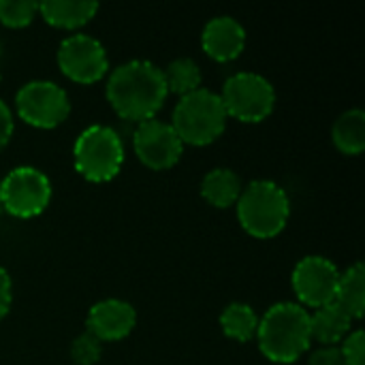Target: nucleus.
Segmentation results:
<instances>
[{
	"label": "nucleus",
	"instance_id": "1",
	"mask_svg": "<svg viewBox=\"0 0 365 365\" xmlns=\"http://www.w3.org/2000/svg\"><path fill=\"white\" fill-rule=\"evenodd\" d=\"M105 94L122 120L139 124L156 118L169 96V90L163 68H158L154 62L128 60L109 73Z\"/></svg>",
	"mask_w": 365,
	"mask_h": 365
},
{
	"label": "nucleus",
	"instance_id": "2",
	"mask_svg": "<svg viewBox=\"0 0 365 365\" xmlns=\"http://www.w3.org/2000/svg\"><path fill=\"white\" fill-rule=\"evenodd\" d=\"M257 342L272 364H295L310 349V312L297 302H280L259 319Z\"/></svg>",
	"mask_w": 365,
	"mask_h": 365
},
{
	"label": "nucleus",
	"instance_id": "3",
	"mask_svg": "<svg viewBox=\"0 0 365 365\" xmlns=\"http://www.w3.org/2000/svg\"><path fill=\"white\" fill-rule=\"evenodd\" d=\"M235 207L242 229L257 240L276 237L287 227L291 216L289 195L272 180L250 182L242 190Z\"/></svg>",
	"mask_w": 365,
	"mask_h": 365
},
{
	"label": "nucleus",
	"instance_id": "4",
	"mask_svg": "<svg viewBox=\"0 0 365 365\" xmlns=\"http://www.w3.org/2000/svg\"><path fill=\"white\" fill-rule=\"evenodd\" d=\"M227 111L216 92L207 88H199L186 96H180L171 126L188 145H210L214 143L227 128Z\"/></svg>",
	"mask_w": 365,
	"mask_h": 365
},
{
	"label": "nucleus",
	"instance_id": "5",
	"mask_svg": "<svg viewBox=\"0 0 365 365\" xmlns=\"http://www.w3.org/2000/svg\"><path fill=\"white\" fill-rule=\"evenodd\" d=\"M77 173L94 184L111 182L124 165V145L120 135L105 124H92L79 133L73 145Z\"/></svg>",
	"mask_w": 365,
	"mask_h": 365
},
{
	"label": "nucleus",
	"instance_id": "6",
	"mask_svg": "<svg viewBox=\"0 0 365 365\" xmlns=\"http://www.w3.org/2000/svg\"><path fill=\"white\" fill-rule=\"evenodd\" d=\"M227 118L246 124H259L267 120L276 105V90L272 81L259 73L242 71L231 75L218 92Z\"/></svg>",
	"mask_w": 365,
	"mask_h": 365
},
{
	"label": "nucleus",
	"instance_id": "7",
	"mask_svg": "<svg viewBox=\"0 0 365 365\" xmlns=\"http://www.w3.org/2000/svg\"><path fill=\"white\" fill-rule=\"evenodd\" d=\"M51 201V182L49 178L30 165L11 169L0 182V203L15 218H34L41 216Z\"/></svg>",
	"mask_w": 365,
	"mask_h": 365
},
{
	"label": "nucleus",
	"instance_id": "8",
	"mask_svg": "<svg viewBox=\"0 0 365 365\" xmlns=\"http://www.w3.org/2000/svg\"><path fill=\"white\" fill-rule=\"evenodd\" d=\"M17 115L36 128H56L71 113V101L64 88L49 79L24 83L15 94Z\"/></svg>",
	"mask_w": 365,
	"mask_h": 365
},
{
	"label": "nucleus",
	"instance_id": "9",
	"mask_svg": "<svg viewBox=\"0 0 365 365\" xmlns=\"http://www.w3.org/2000/svg\"><path fill=\"white\" fill-rule=\"evenodd\" d=\"M58 66L75 83H96L109 73V58L103 43L90 34L75 32L58 47Z\"/></svg>",
	"mask_w": 365,
	"mask_h": 365
},
{
	"label": "nucleus",
	"instance_id": "10",
	"mask_svg": "<svg viewBox=\"0 0 365 365\" xmlns=\"http://www.w3.org/2000/svg\"><path fill=\"white\" fill-rule=\"evenodd\" d=\"M340 272L338 267L321 257V255H308L304 257L293 274H291V284L297 295V304L308 308H321L327 306L336 299V289H338Z\"/></svg>",
	"mask_w": 365,
	"mask_h": 365
},
{
	"label": "nucleus",
	"instance_id": "11",
	"mask_svg": "<svg viewBox=\"0 0 365 365\" xmlns=\"http://www.w3.org/2000/svg\"><path fill=\"white\" fill-rule=\"evenodd\" d=\"M133 150L148 169L167 171L182 158L184 143L169 122L152 118L137 124L133 133Z\"/></svg>",
	"mask_w": 365,
	"mask_h": 365
},
{
	"label": "nucleus",
	"instance_id": "12",
	"mask_svg": "<svg viewBox=\"0 0 365 365\" xmlns=\"http://www.w3.org/2000/svg\"><path fill=\"white\" fill-rule=\"evenodd\" d=\"M137 325L135 308L124 299H103L96 302L86 319V331L101 342H120Z\"/></svg>",
	"mask_w": 365,
	"mask_h": 365
},
{
	"label": "nucleus",
	"instance_id": "13",
	"mask_svg": "<svg viewBox=\"0 0 365 365\" xmlns=\"http://www.w3.org/2000/svg\"><path fill=\"white\" fill-rule=\"evenodd\" d=\"M201 47L212 60L231 62L246 47V28L231 15H218L205 24L201 32Z\"/></svg>",
	"mask_w": 365,
	"mask_h": 365
},
{
	"label": "nucleus",
	"instance_id": "14",
	"mask_svg": "<svg viewBox=\"0 0 365 365\" xmlns=\"http://www.w3.org/2000/svg\"><path fill=\"white\" fill-rule=\"evenodd\" d=\"M353 323L351 314L331 302L310 314V338L321 346H340V342L353 331Z\"/></svg>",
	"mask_w": 365,
	"mask_h": 365
},
{
	"label": "nucleus",
	"instance_id": "15",
	"mask_svg": "<svg viewBox=\"0 0 365 365\" xmlns=\"http://www.w3.org/2000/svg\"><path fill=\"white\" fill-rule=\"evenodd\" d=\"M41 17L56 28L77 30L92 21L98 13L96 0H45L38 2Z\"/></svg>",
	"mask_w": 365,
	"mask_h": 365
},
{
	"label": "nucleus",
	"instance_id": "16",
	"mask_svg": "<svg viewBox=\"0 0 365 365\" xmlns=\"http://www.w3.org/2000/svg\"><path fill=\"white\" fill-rule=\"evenodd\" d=\"M242 190H244V186H242L240 175L233 169H227V167L212 169L201 180L203 199L210 205L218 207V210H227V207L235 205Z\"/></svg>",
	"mask_w": 365,
	"mask_h": 365
},
{
	"label": "nucleus",
	"instance_id": "17",
	"mask_svg": "<svg viewBox=\"0 0 365 365\" xmlns=\"http://www.w3.org/2000/svg\"><path fill=\"white\" fill-rule=\"evenodd\" d=\"M331 139L346 156H359L365 150V111L349 109L334 122Z\"/></svg>",
	"mask_w": 365,
	"mask_h": 365
},
{
	"label": "nucleus",
	"instance_id": "18",
	"mask_svg": "<svg viewBox=\"0 0 365 365\" xmlns=\"http://www.w3.org/2000/svg\"><path fill=\"white\" fill-rule=\"evenodd\" d=\"M340 308H344L353 321H359L365 310V267L364 263L351 265L346 272L340 274L336 299Z\"/></svg>",
	"mask_w": 365,
	"mask_h": 365
},
{
	"label": "nucleus",
	"instance_id": "19",
	"mask_svg": "<svg viewBox=\"0 0 365 365\" xmlns=\"http://www.w3.org/2000/svg\"><path fill=\"white\" fill-rule=\"evenodd\" d=\"M220 329L227 338H231L235 342H250L257 338L259 317L252 310V306L233 302L220 314Z\"/></svg>",
	"mask_w": 365,
	"mask_h": 365
},
{
	"label": "nucleus",
	"instance_id": "20",
	"mask_svg": "<svg viewBox=\"0 0 365 365\" xmlns=\"http://www.w3.org/2000/svg\"><path fill=\"white\" fill-rule=\"evenodd\" d=\"M163 77H165L169 94H178V96H186V94L199 90L201 81H203L201 68L192 58L171 60L167 64V68H163Z\"/></svg>",
	"mask_w": 365,
	"mask_h": 365
},
{
	"label": "nucleus",
	"instance_id": "21",
	"mask_svg": "<svg viewBox=\"0 0 365 365\" xmlns=\"http://www.w3.org/2000/svg\"><path fill=\"white\" fill-rule=\"evenodd\" d=\"M38 13V2L32 0H0V24L6 28H24Z\"/></svg>",
	"mask_w": 365,
	"mask_h": 365
},
{
	"label": "nucleus",
	"instance_id": "22",
	"mask_svg": "<svg viewBox=\"0 0 365 365\" xmlns=\"http://www.w3.org/2000/svg\"><path fill=\"white\" fill-rule=\"evenodd\" d=\"M103 357V342L83 331L71 342V359L77 365H96Z\"/></svg>",
	"mask_w": 365,
	"mask_h": 365
},
{
	"label": "nucleus",
	"instance_id": "23",
	"mask_svg": "<svg viewBox=\"0 0 365 365\" xmlns=\"http://www.w3.org/2000/svg\"><path fill=\"white\" fill-rule=\"evenodd\" d=\"M340 353L344 365H365V334L361 329H353L342 342Z\"/></svg>",
	"mask_w": 365,
	"mask_h": 365
},
{
	"label": "nucleus",
	"instance_id": "24",
	"mask_svg": "<svg viewBox=\"0 0 365 365\" xmlns=\"http://www.w3.org/2000/svg\"><path fill=\"white\" fill-rule=\"evenodd\" d=\"M308 365H344L340 346H319L310 353Z\"/></svg>",
	"mask_w": 365,
	"mask_h": 365
},
{
	"label": "nucleus",
	"instance_id": "25",
	"mask_svg": "<svg viewBox=\"0 0 365 365\" xmlns=\"http://www.w3.org/2000/svg\"><path fill=\"white\" fill-rule=\"evenodd\" d=\"M13 302V282L9 272L0 265V321L9 314Z\"/></svg>",
	"mask_w": 365,
	"mask_h": 365
},
{
	"label": "nucleus",
	"instance_id": "26",
	"mask_svg": "<svg viewBox=\"0 0 365 365\" xmlns=\"http://www.w3.org/2000/svg\"><path fill=\"white\" fill-rule=\"evenodd\" d=\"M13 128H15L13 113H11V109H9V105H6L4 101H0V150L11 141Z\"/></svg>",
	"mask_w": 365,
	"mask_h": 365
},
{
	"label": "nucleus",
	"instance_id": "27",
	"mask_svg": "<svg viewBox=\"0 0 365 365\" xmlns=\"http://www.w3.org/2000/svg\"><path fill=\"white\" fill-rule=\"evenodd\" d=\"M0 212H2V203H0Z\"/></svg>",
	"mask_w": 365,
	"mask_h": 365
},
{
	"label": "nucleus",
	"instance_id": "28",
	"mask_svg": "<svg viewBox=\"0 0 365 365\" xmlns=\"http://www.w3.org/2000/svg\"><path fill=\"white\" fill-rule=\"evenodd\" d=\"M0 49H2V45H0Z\"/></svg>",
	"mask_w": 365,
	"mask_h": 365
}]
</instances>
